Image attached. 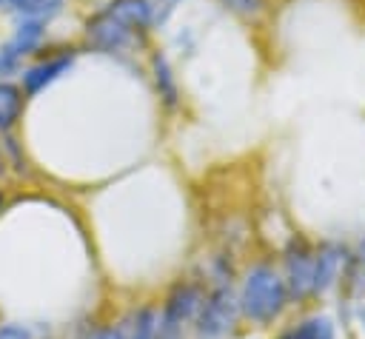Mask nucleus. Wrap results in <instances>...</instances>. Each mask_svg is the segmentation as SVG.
Returning <instances> with one entry per match:
<instances>
[{"label":"nucleus","mask_w":365,"mask_h":339,"mask_svg":"<svg viewBox=\"0 0 365 339\" xmlns=\"http://www.w3.org/2000/svg\"><path fill=\"white\" fill-rule=\"evenodd\" d=\"M237 299H240L242 316H248L251 322L268 325L282 313V308L288 302V291H285L282 276L268 262H257L248 268Z\"/></svg>","instance_id":"f257e3e1"},{"label":"nucleus","mask_w":365,"mask_h":339,"mask_svg":"<svg viewBox=\"0 0 365 339\" xmlns=\"http://www.w3.org/2000/svg\"><path fill=\"white\" fill-rule=\"evenodd\" d=\"M205 302V293L197 282H177L160 311L157 319V339H182L185 325L197 322V313Z\"/></svg>","instance_id":"f03ea898"},{"label":"nucleus","mask_w":365,"mask_h":339,"mask_svg":"<svg viewBox=\"0 0 365 339\" xmlns=\"http://www.w3.org/2000/svg\"><path fill=\"white\" fill-rule=\"evenodd\" d=\"M86 40L91 48L97 51H106V54H120V51H128L134 48L140 40H143V31L131 28L125 20H120L117 14H111L106 6L91 14L86 20Z\"/></svg>","instance_id":"7ed1b4c3"},{"label":"nucleus","mask_w":365,"mask_h":339,"mask_svg":"<svg viewBox=\"0 0 365 339\" xmlns=\"http://www.w3.org/2000/svg\"><path fill=\"white\" fill-rule=\"evenodd\" d=\"M240 313V299L234 296L228 282H220L197 313V339H222Z\"/></svg>","instance_id":"20e7f679"},{"label":"nucleus","mask_w":365,"mask_h":339,"mask_svg":"<svg viewBox=\"0 0 365 339\" xmlns=\"http://www.w3.org/2000/svg\"><path fill=\"white\" fill-rule=\"evenodd\" d=\"M282 256H285L282 282H285L288 296L297 302L314 296V248L302 236H294Z\"/></svg>","instance_id":"39448f33"},{"label":"nucleus","mask_w":365,"mask_h":339,"mask_svg":"<svg viewBox=\"0 0 365 339\" xmlns=\"http://www.w3.org/2000/svg\"><path fill=\"white\" fill-rule=\"evenodd\" d=\"M46 23L40 20H20V26L14 28V34L0 46V77L17 71V66L23 63L26 54H31L40 40H43Z\"/></svg>","instance_id":"423d86ee"},{"label":"nucleus","mask_w":365,"mask_h":339,"mask_svg":"<svg viewBox=\"0 0 365 339\" xmlns=\"http://www.w3.org/2000/svg\"><path fill=\"white\" fill-rule=\"evenodd\" d=\"M348 265V251L339 242H322L314 251V293H328Z\"/></svg>","instance_id":"0eeeda50"},{"label":"nucleus","mask_w":365,"mask_h":339,"mask_svg":"<svg viewBox=\"0 0 365 339\" xmlns=\"http://www.w3.org/2000/svg\"><path fill=\"white\" fill-rule=\"evenodd\" d=\"M71 66H74V51L68 48V51H60V54L43 60V63L26 68V71H23V94H26V97H37L46 85H51V83H54L60 74H66Z\"/></svg>","instance_id":"6e6552de"},{"label":"nucleus","mask_w":365,"mask_h":339,"mask_svg":"<svg viewBox=\"0 0 365 339\" xmlns=\"http://www.w3.org/2000/svg\"><path fill=\"white\" fill-rule=\"evenodd\" d=\"M157 319H160L157 311L143 305V308L128 311L114 328L120 339H157Z\"/></svg>","instance_id":"1a4fd4ad"},{"label":"nucleus","mask_w":365,"mask_h":339,"mask_svg":"<svg viewBox=\"0 0 365 339\" xmlns=\"http://www.w3.org/2000/svg\"><path fill=\"white\" fill-rule=\"evenodd\" d=\"M151 74H154V85H157L160 100H163L168 108L177 105V100H180V88H177V77H174L171 63H168L165 54L157 51V54L151 57Z\"/></svg>","instance_id":"9d476101"},{"label":"nucleus","mask_w":365,"mask_h":339,"mask_svg":"<svg viewBox=\"0 0 365 339\" xmlns=\"http://www.w3.org/2000/svg\"><path fill=\"white\" fill-rule=\"evenodd\" d=\"M279 339H336V330L331 316H308L294 328H288Z\"/></svg>","instance_id":"9b49d317"},{"label":"nucleus","mask_w":365,"mask_h":339,"mask_svg":"<svg viewBox=\"0 0 365 339\" xmlns=\"http://www.w3.org/2000/svg\"><path fill=\"white\" fill-rule=\"evenodd\" d=\"M23 108V91L6 80H0V131H9Z\"/></svg>","instance_id":"f8f14e48"},{"label":"nucleus","mask_w":365,"mask_h":339,"mask_svg":"<svg viewBox=\"0 0 365 339\" xmlns=\"http://www.w3.org/2000/svg\"><path fill=\"white\" fill-rule=\"evenodd\" d=\"M63 3L66 0H14L11 11L20 20H40V23H46V20H51L63 9Z\"/></svg>","instance_id":"ddd939ff"},{"label":"nucleus","mask_w":365,"mask_h":339,"mask_svg":"<svg viewBox=\"0 0 365 339\" xmlns=\"http://www.w3.org/2000/svg\"><path fill=\"white\" fill-rule=\"evenodd\" d=\"M345 276H348L351 293H362V291H365V239H362V242H359V248L348 256Z\"/></svg>","instance_id":"4468645a"},{"label":"nucleus","mask_w":365,"mask_h":339,"mask_svg":"<svg viewBox=\"0 0 365 339\" xmlns=\"http://www.w3.org/2000/svg\"><path fill=\"white\" fill-rule=\"evenodd\" d=\"M0 339H34V333L26 325L6 322V325H0Z\"/></svg>","instance_id":"2eb2a0df"},{"label":"nucleus","mask_w":365,"mask_h":339,"mask_svg":"<svg viewBox=\"0 0 365 339\" xmlns=\"http://www.w3.org/2000/svg\"><path fill=\"white\" fill-rule=\"evenodd\" d=\"M222 3L237 14H257L262 9V0H222Z\"/></svg>","instance_id":"dca6fc26"},{"label":"nucleus","mask_w":365,"mask_h":339,"mask_svg":"<svg viewBox=\"0 0 365 339\" xmlns=\"http://www.w3.org/2000/svg\"><path fill=\"white\" fill-rule=\"evenodd\" d=\"M83 339H120V336H117V328H94Z\"/></svg>","instance_id":"f3484780"},{"label":"nucleus","mask_w":365,"mask_h":339,"mask_svg":"<svg viewBox=\"0 0 365 339\" xmlns=\"http://www.w3.org/2000/svg\"><path fill=\"white\" fill-rule=\"evenodd\" d=\"M0 6H3V9H9V11H11V6H14V0H0Z\"/></svg>","instance_id":"a211bd4d"},{"label":"nucleus","mask_w":365,"mask_h":339,"mask_svg":"<svg viewBox=\"0 0 365 339\" xmlns=\"http://www.w3.org/2000/svg\"><path fill=\"white\" fill-rule=\"evenodd\" d=\"M359 322H362V328H365V305H362V311H359Z\"/></svg>","instance_id":"6ab92c4d"},{"label":"nucleus","mask_w":365,"mask_h":339,"mask_svg":"<svg viewBox=\"0 0 365 339\" xmlns=\"http://www.w3.org/2000/svg\"><path fill=\"white\" fill-rule=\"evenodd\" d=\"M0 211H3V194H0Z\"/></svg>","instance_id":"aec40b11"}]
</instances>
